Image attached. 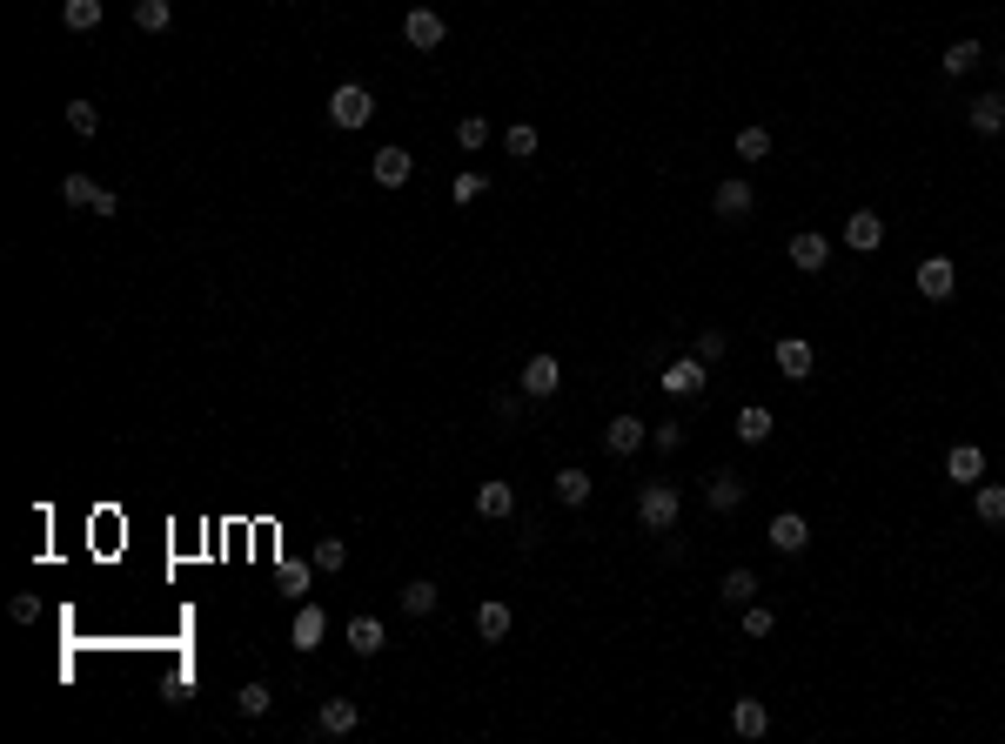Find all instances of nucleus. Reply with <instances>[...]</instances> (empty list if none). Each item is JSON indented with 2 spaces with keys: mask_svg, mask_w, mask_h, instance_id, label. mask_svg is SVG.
Here are the masks:
<instances>
[{
  "mask_svg": "<svg viewBox=\"0 0 1005 744\" xmlns=\"http://www.w3.org/2000/svg\"><path fill=\"white\" fill-rule=\"evenodd\" d=\"M329 121L335 128H369V121H376V94L362 88V81H342V88L329 94Z\"/></svg>",
  "mask_w": 1005,
  "mask_h": 744,
  "instance_id": "1",
  "label": "nucleus"
},
{
  "mask_svg": "<svg viewBox=\"0 0 1005 744\" xmlns=\"http://www.w3.org/2000/svg\"><path fill=\"white\" fill-rule=\"evenodd\" d=\"M952 289H959L952 255H925V262H918V295H925V302H952Z\"/></svg>",
  "mask_w": 1005,
  "mask_h": 744,
  "instance_id": "2",
  "label": "nucleus"
},
{
  "mask_svg": "<svg viewBox=\"0 0 1005 744\" xmlns=\"http://www.w3.org/2000/svg\"><path fill=\"white\" fill-rule=\"evenodd\" d=\"M443 34H449V27H443L436 7H409V14H402V41L423 47V54H429V47H443Z\"/></svg>",
  "mask_w": 1005,
  "mask_h": 744,
  "instance_id": "3",
  "label": "nucleus"
},
{
  "mask_svg": "<svg viewBox=\"0 0 1005 744\" xmlns=\"http://www.w3.org/2000/svg\"><path fill=\"white\" fill-rule=\"evenodd\" d=\"M637 517H644V530H670V523H677V490H670V483H650V490L637 496Z\"/></svg>",
  "mask_w": 1005,
  "mask_h": 744,
  "instance_id": "4",
  "label": "nucleus"
},
{
  "mask_svg": "<svg viewBox=\"0 0 1005 744\" xmlns=\"http://www.w3.org/2000/svg\"><path fill=\"white\" fill-rule=\"evenodd\" d=\"M811 369H818L811 342H804V336H784V342H778V376H784V383H811Z\"/></svg>",
  "mask_w": 1005,
  "mask_h": 744,
  "instance_id": "5",
  "label": "nucleus"
},
{
  "mask_svg": "<svg viewBox=\"0 0 1005 744\" xmlns=\"http://www.w3.org/2000/svg\"><path fill=\"white\" fill-rule=\"evenodd\" d=\"M764 537H771V550H784V557H798L804 543H811V523H804L798 510H784V517H771V530H764Z\"/></svg>",
  "mask_w": 1005,
  "mask_h": 744,
  "instance_id": "6",
  "label": "nucleus"
},
{
  "mask_svg": "<svg viewBox=\"0 0 1005 744\" xmlns=\"http://www.w3.org/2000/svg\"><path fill=\"white\" fill-rule=\"evenodd\" d=\"M523 396H557V383H563V369H557V356H530L523 362Z\"/></svg>",
  "mask_w": 1005,
  "mask_h": 744,
  "instance_id": "7",
  "label": "nucleus"
},
{
  "mask_svg": "<svg viewBox=\"0 0 1005 744\" xmlns=\"http://www.w3.org/2000/svg\"><path fill=\"white\" fill-rule=\"evenodd\" d=\"M603 443H610V456H637L650 443V423H637V416H617V423L603 429Z\"/></svg>",
  "mask_w": 1005,
  "mask_h": 744,
  "instance_id": "8",
  "label": "nucleus"
},
{
  "mask_svg": "<svg viewBox=\"0 0 1005 744\" xmlns=\"http://www.w3.org/2000/svg\"><path fill=\"white\" fill-rule=\"evenodd\" d=\"M704 503H711L717 517H731L737 503H744V476H737V470H717L711 483H704Z\"/></svg>",
  "mask_w": 1005,
  "mask_h": 744,
  "instance_id": "9",
  "label": "nucleus"
},
{
  "mask_svg": "<svg viewBox=\"0 0 1005 744\" xmlns=\"http://www.w3.org/2000/svg\"><path fill=\"white\" fill-rule=\"evenodd\" d=\"M315 724H322V738H349V731L362 724V704H356V698H329Z\"/></svg>",
  "mask_w": 1005,
  "mask_h": 744,
  "instance_id": "10",
  "label": "nucleus"
},
{
  "mask_svg": "<svg viewBox=\"0 0 1005 744\" xmlns=\"http://www.w3.org/2000/svg\"><path fill=\"white\" fill-rule=\"evenodd\" d=\"M885 242V215H871V208H858L845 222V248H858V255H871V248Z\"/></svg>",
  "mask_w": 1005,
  "mask_h": 744,
  "instance_id": "11",
  "label": "nucleus"
},
{
  "mask_svg": "<svg viewBox=\"0 0 1005 744\" xmlns=\"http://www.w3.org/2000/svg\"><path fill=\"white\" fill-rule=\"evenodd\" d=\"M657 383H664L670 396H697V389H704V356H684V362H670V369L657 376Z\"/></svg>",
  "mask_w": 1005,
  "mask_h": 744,
  "instance_id": "12",
  "label": "nucleus"
},
{
  "mask_svg": "<svg viewBox=\"0 0 1005 744\" xmlns=\"http://www.w3.org/2000/svg\"><path fill=\"white\" fill-rule=\"evenodd\" d=\"M791 262H798L804 275H818V269L831 262V242H825V235H811V228H804V235H791Z\"/></svg>",
  "mask_w": 1005,
  "mask_h": 744,
  "instance_id": "13",
  "label": "nucleus"
},
{
  "mask_svg": "<svg viewBox=\"0 0 1005 744\" xmlns=\"http://www.w3.org/2000/svg\"><path fill=\"white\" fill-rule=\"evenodd\" d=\"M731 731L737 738H764V731H771V711H764L758 698H737L731 704Z\"/></svg>",
  "mask_w": 1005,
  "mask_h": 744,
  "instance_id": "14",
  "label": "nucleus"
},
{
  "mask_svg": "<svg viewBox=\"0 0 1005 744\" xmlns=\"http://www.w3.org/2000/svg\"><path fill=\"white\" fill-rule=\"evenodd\" d=\"M711 202H717V215H724V222H744V215H751V181H717Z\"/></svg>",
  "mask_w": 1005,
  "mask_h": 744,
  "instance_id": "15",
  "label": "nucleus"
},
{
  "mask_svg": "<svg viewBox=\"0 0 1005 744\" xmlns=\"http://www.w3.org/2000/svg\"><path fill=\"white\" fill-rule=\"evenodd\" d=\"M349 644H356V657H376L382 644H389L382 617H369V610H362V617H349Z\"/></svg>",
  "mask_w": 1005,
  "mask_h": 744,
  "instance_id": "16",
  "label": "nucleus"
},
{
  "mask_svg": "<svg viewBox=\"0 0 1005 744\" xmlns=\"http://www.w3.org/2000/svg\"><path fill=\"white\" fill-rule=\"evenodd\" d=\"M369 168H376V181H382V188H402L416 161H409V148H376V161H369Z\"/></svg>",
  "mask_w": 1005,
  "mask_h": 744,
  "instance_id": "17",
  "label": "nucleus"
},
{
  "mask_svg": "<svg viewBox=\"0 0 1005 744\" xmlns=\"http://www.w3.org/2000/svg\"><path fill=\"white\" fill-rule=\"evenodd\" d=\"M945 476H952V483H979V476H985V450L959 443V450L945 456Z\"/></svg>",
  "mask_w": 1005,
  "mask_h": 744,
  "instance_id": "18",
  "label": "nucleus"
},
{
  "mask_svg": "<svg viewBox=\"0 0 1005 744\" xmlns=\"http://www.w3.org/2000/svg\"><path fill=\"white\" fill-rule=\"evenodd\" d=\"M322 631H329V617H322V610H315V604H302V610H295V651H315V644H322Z\"/></svg>",
  "mask_w": 1005,
  "mask_h": 744,
  "instance_id": "19",
  "label": "nucleus"
},
{
  "mask_svg": "<svg viewBox=\"0 0 1005 744\" xmlns=\"http://www.w3.org/2000/svg\"><path fill=\"white\" fill-rule=\"evenodd\" d=\"M979 61H985V47H979V41H952L945 54H938V68L952 74V81H959V74H972Z\"/></svg>",
  "mask_w": 1005,
  "mask_h": 744,
  "instance_id": "20",
  "label": "nucleus"
},
{
  "mask_svg": "<svg viewBox=\"0 0 1005 744\" xmlns=\"http://www.w3.org/2000/svg\"><path fill=\"white\" fill-rule=\"evenodd\" d=\"M972 128L979 135H1005V94H979L972 101Z\"/></svg>",
  "mask_w": 1005,
  "mask_h": 744,
  "instance_id": "21",
  "label": "nucleus"
},
{
  "mask_svg": "<svg viewBox=\"0 0 1005 744\" xmlns=\"http://www.w3.org/2000/svg\"><path fill=\"white\" fill-rule=\"evenodd\" d=\"M61 21H67V34H94L101 27V0H61Z\"/></svg>",
  "mask_w": 1005,
  "mask_h": 744,
  "instance_id": "22",
  "label": "nucleus"
},
{
  "mask_svg": "<svg viewBox=\"0 0 1005 744\" xmlns=\"http://www.w3.org/2000/svg\"><path fill=\"white\" fill-rule=\"evenodd\" d=\"M476 637H483V644H503V637H510V604H483L476 610Z\"/></svg>",
  "mask_w": 1005,
  "mask_h": 744,
  "instance_id": "23",
  "label": "nucleus"
},
{
  "mask_svg": "<svg viewBox=\"0 0 1005 744\" xmlns=\"http://www.w3.org/2000/svg\"><path fill=\"white\" fill-rule=\"evenodd\" d=\"M590 490H597V483H590V476H583V470H557V503H570V510H583V503H590Z\"/></svg>",
  "mask_w": 1005,
  "mask_h": 744,
  "instance_id": "24",
  "label": "nucleus"
},
{
  "mask_svg": "<svg viewBox=\"0 0 1005 744\" xmlns=\"http://www.w3.org/2000/svg\"><path fill=\"white\" fill-rule=\"evenodd\" d=\"M476 510H483V517H510L516 490H510V483H483V490H476Z\"/></svg>",
  "mask_w": 1005,
  "mask_h": 744,
  "instance_id": "25",
  "label": "nucleus"
},
{
  "mask_svg": "<svg viewBox=\"0 0 1005 744\" xmlns=\"http://www.w3.org/2000/svg\"><path fill=\"white\" fill-rule=\"evenodd\" d=\"M168 21H175V7H168V0H134V27H141V34H161Z\"/></svg>",
  "mask_w": 1005,
  "mask_h": 744,
  "instance_id": "26",
  "label": "nucleus"
},
{
  "mask_svg": "<svg viewBox=\"0 0 1005 744\" xmlns=\"http://www.w3.org/2000/svg\"><path fill=\"white\" fill-rule=\"evenodd\" d=\"M764 436H771V409H758V403L737 409V443H764Z\"/></svg>",
  "mask_w": 1005,
  "mask_h": 744,
  "instance_id": "27",
  "label": "nucleus"
},
{
  "mask_svg": "<svg viewBox=\"0 0 1005 744\" xmlns=\"http://www.w3.org/2000/svg\"><path fill=\"white\" fill-rule=\"evenodd\" d=\"M717 590H724V604H751V597H758V570H744V564H737Z\"/></svg>",
  "mask_w": 1005,
  "mask_h": 744,
  "instance_id": "28",
  "label": "nucleus"
},
{
  "mask_svg": "<svg viewBox=\"0 0 1005 744\" xmlns=\"http://www.w3.org/2000/svg\"><path fill=\"white\" fill-rule=\"evenodd\" d=\"M436 597H443V590L429 584V577H416V584L402 590V610H409V617H429V610H436Z\"/></svg>",
  "mask_w": 1005,
  "mask_h": 744,
  "instance_id": "29",
  "label": "nucleus"
},
{
  "mask_svg": "<svg viewBox=\"0 0 1005 744\" xmlns=\"http://www.w3.org/2000/svg\"><path fill=\"white\" fill-rule=\"evenodd\" d=\"M483 141H490V121H483V114H463V121H456V148H463V155H476Z\"/></svg>",
  "mask_w": 1005,
  "mask_h": 744,
  "instance_id": "30",
  "label": "nucleus"
},
{
  "mask_svg": "<svg viewBox=\"0 0 1005 744\" xmlns=\"http://www.w3.org/2000/svg\"><path fill=\"white\" fill-rule=\"evenodd\" d=\"M449 195H456V202H483V195H490V175H476V168H463V175H456V181H449Z\"/></svg>",
  "mask_w": 1005,
  "mask_h": 744,
  "instance_id": "31",
  "label": "nucleus"
},
{
  "mask_svg": "<svg viewBox=\"0 0 1005 744\" xmlns=\"http://www.w3.org/2000/svg\"><path fill=\"white\" fill-rule=\"evenodd\" d=\"M268 704H275L268 684H242V691H235V711H242V718H268Z\"/></svg>",
  "mask_w": 1005,
  "mask_h": 744,
  "instance_id": "32",
  "label": "nucleus"
},
{
  "mask_svg": "<svg viewBox=\"0 0 1005 744\" xmlns=\"http://www.w3.org/2000/svg\"><path fill=\"white\" fill-rule=\"evenodd\" d=\"M979 523H1005V483H979Z\"/></svg>",
  "mask_w": 1005,
  "mask_h": 744,
  "instance_id": "33",
  "label": "nucleus"
},
{
  "mask_svg": "<svg viewBox=\"0 0 1005 744\" xmlns=\"http://www.w3.org/2000/svg\"><path fill=\"white\" fill-rule=\"evenodd\" d=\"M342 564H349V543H342V537H322V543H315V570H329V577H335Z\"/></svg>",
  "mask_w": 1005,
  "mask_h": 744,
  "instance_id": "34",
  "label": "nucleus"
},
{
  "mask_svg": "<svg viewBox=\"0 0 1005 744\" xmlns=\"http://www.w3.org/2000/svg\"><path fill=\"white\" fill-rule=\"evenodd\" d=\"M94 195H101V188H94L88 175H67V181H61V202H67V208H94Z\"/></svg>",
  "mask_w": 1005,
  "mask_h": 744,
  "instance_id": "35",
  "label": "nucleus"
},
{
  "mask_svg": "<svg viewBox=\"0 0 1005 744\" xmlns=\"http://www.w3.org/2000/svg\"><path fill=\"white\" fill-rule=\"evenodd\" d=\"M503 148H510L516 161H530V155H536V128H530V121H516V128H503Z\"/></svg>",
  "mask_w": 1005,
  "mask_h": 744,
  "instance_id": "36",
  "label": "nucleus"
},
{
  "mask_svg": "<svg viewBox=\"0 0 1005 744\" xmlns=\"http://www.w3.org/2000/svg\"><path fill=\"white\" fill-rule=\"evenodd\" d=\"M67 128H74V135H94V128H101V108H94V101H67Z\"/></svg>",
  "mask_w": 1005,
  "mask_h": 744,
  "instance_id": "37",
  "label": "nucleus"
},
{
  "mask_svg": "<svg viewBox=\"0 0 1005 744\" xmlns=\"http://www.w3.org/2000/svg\"><path fill=\"white\" fill-rule=\"evenodd\" d=\"M737 155L764 161V155H771V135H764V128H737Z\"/></svg>",
  "mask_w": 1005,
  "mask_h": 744,
  "instance_id": "38",
  "label": "nucleus"
},
{
  "mask_svg": "<svg viewBox=\"0 0 1005 744\" xmlns=\"http://www.w3.org/2000/svg\"><path fill=\"white\" fill-rule=\"evenodd\" d=\"M771 624H778V617L764 604H744V637H771Z\"/></svg>",
  "mask_w": 1005,
  "mask_h": 744,
  "instance_id": "39",
  "label": "nucleus"
},
{
  "mask_svg": "<svg viewBox=\"0 0 1005 744\" xmlns=\"http://www.w3.org/2000/svg\"><path fill=\"white\" fill-rule=\"evenodd\" d=\"M7 610H14V624H34V617H41V597H27V590H21Z\"/></svg>",
  "mask_w": 1005,
  "mask_h": 744,
  "instance_id": "40",
  "label": "nucleus"
},
{
  "mask_svg": "<svg viewBox=\"0 0 1005 744\" xmlns=\"http://www.w3.org/2000/svg\"><path fill=\"white\" fill-rule=\"evenodd\" d=\"M697 356H704V362L724 356V329H704V336H697Z\"/></svg>",
  "mask_w": 1005,
  "mask_h": 744,
  "instance_id": "41",
  "label": "nucleus"
},
{
  "mask_svg": "<svg viewBox=\"0 0 1005 744\" xmlns=\"http://www.w3.org/2000/svg\"><path fill=\"white\" fill-rule=\"evenodd\" d=\"M650 443H657V450H677V443H684V429H677V423H657V429H650Z\"/></svg>",
  "mask_w": 1005,
  "mask_h": 744,
  "instance_id": "42",
  "label": "nucleus"
},
{
  "mask_svg": "<svg viewBox=\"0 0 1005 744\" xmlns=\"http://www.w3.org/2000/svg\"><path fill=\"white\" fill-rule=\"evenodd\" d=\"M94 215H101V222H108V215H121V195H114V188H101V195H94Z\"/></svg>",
  "mask_w": 1005,
  "mask_h": 744,
  "instance_id": "43",
  "label": "nucleus"
}]
</instances>
